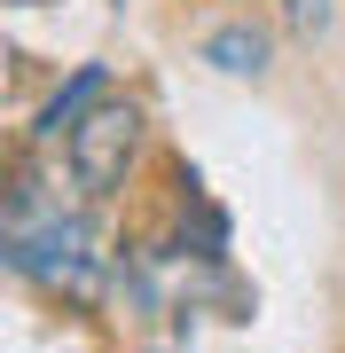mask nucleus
Wrapping results in <instances>:
<instances>
[{"mask_svg":"<svg viewBox=\"0 0 345 353\" xmlns=\"http://www.w3.org/2000/svg\"><path fill=\"white\" fill-rule=\"evenodd\" d=\"M71 150V181L87 196H110L118 181H126V165H134V150H141V110L126 94H103L87 118H79V134L63 141Z\"/></svg>","mask_w":345,"mask_h":353,"instance_id":"obj_1","label":"nucleus"},{"mask_svg":"<svg viewBox=\"0 0 345 353\" xmlns=\"http://www.w3.org/2000/svg\"><path fill=\"white\" fill-rule=\"evenodd\" d=\"M103 94H110V71H103V63H79V79L48 102V110H39V141H71V134H79V118H87Z\"/></svg>","mask_w":345,"mask_h":353,"instance_id":"obj_2","label":"nucleus"},{"mask_svg":"<svg viewBox=\"0 0 345 353\" xmlns=\"http://www.w3.org/2000/svg\"><path fill=\"white\" fill-rule=\"evenodd\" d=\"M205 63L228 71V79H259V71H267V32H251V24H220V32L205 39Z\"/></svg>","mask_w":345,"mask_h":353,"instance_id":"obj_3","label":"nucleus"},{"mask_svg":"<svg viewBox=\"0 0 345 353\" xmlns=\"http://www.w3.org/2000/svg\"><path fill=\"white\" fill-rule=\"evenodd\" d=\"M330 16H337V0H282V24H291V32H330Z\"/></svg>","mask_w":345,"mask_h":353,"instance_id":"obj_4","label":"nucleus"}]
</instances>
